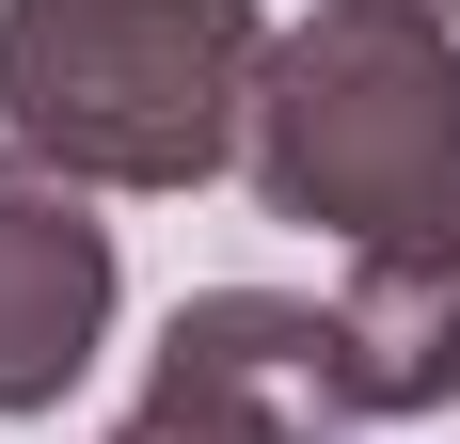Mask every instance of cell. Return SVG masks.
<instances>
[{"mask_svg": "<svg viewBox=\"0 0 460 444\" xmlns=\"http://www.w3.org/2000/svg\"><path fill=\"white\" fill-rule=\"evenodd\" d=\"M254 0H0V111L32 159L111 191H190L254 143Z\"/></svg>", "mask_w": 460, "mask_h": 444, "instance_id": "cell-1", "label": "cell"}, {"mask_svg": "<svg viewBox=\"0 0 460 444\" xmlns=\"http://www.w3.org/2000/svg\"><path fill=\"white\" fill-rule=\"evenodd\" d=\"M238 159H254V191L286 222H333L349 254L460 238V64H445V16L333 0L302 48H270Z\"/></svg>", "mask_w": 460, "mask_h": 444, "instance_id": "cell-2", "label": "cell"}, {"mask_svg": "<svg viewBox=\"0 0 460 444\" xmlns=\"http://www.w3.org/2000/svg\"><path fill=\"white\" fill-rule=\"evenodd\" d=\"M349 413V333L333 302H270V286H223L159 333V397L111 444H318Z\"/></svg>", "mask_w": 460, "mask_h": 444, "instance_id": "cell-3", "label": "cell"}, {"mask_svg": "<svg viewBox=\"0 0 460 444\" xmlns=\"http://www.w3.org/2000/svg\"><path fill=\"white\" fill-rule=\"evenodd\" d=\"M111 333V222L64 159H0V413H48Z\"/></svg>", "mask_w": 460, "mask_h": 444, "instance_id": "cell-4", "label": "cell"}, {"mask_svg": "<svg viewBox=\"0 0 460 444\" xmlns=\"http://www.w3.org/2000/svg\"><path fill=\"white\" fill-rule=\"evenodd\" d=\"M333 333H349V413H429V397H460V238L349 254Z\"/></svg>", "mask_w": 460, "mask_h": 444, "instance_id": "cell-5", "label": "cell"}, {"mask_svg": "<svg viewBox=\"0 0 460 444\" xmlns=\"http://www.w3.org/2000/svg\"><path fill=\"white\" fill-rule=\"evenodd\" d=\"M381 16H460V0H381Z\"/></svg>", "mask_w": 460, "mask_h": 444, "instance_id": "cell-6", "label": "cell"}]
</instances>
